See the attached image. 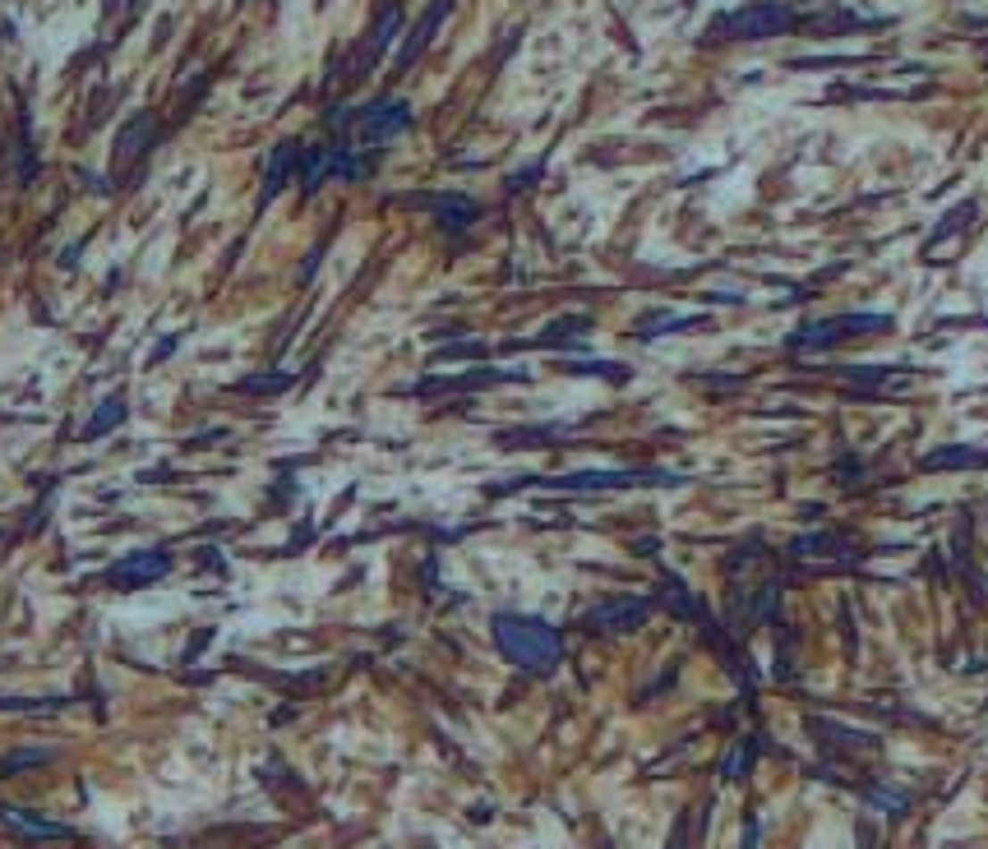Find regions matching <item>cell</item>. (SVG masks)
<instances>
[{"label":"cell","instance_id":"1","mask_svg":"<svg viewBox=\"0 0 988 849\" xmlns=\"http://www.w3.org/2000/svg\"><path fill=\"white\" fill-rule=\"evenodd\" d=\"M494 642L503 646V655H509L513 665L536 670V674H550L559 665V655H564L559 633L550 623L531 619V614H499L494 619Z\"/></svg>","mask_w":988,"mask_h":849},{"label":"cell","instance_id":"2","mask_svg":"<svg viewBox=\"0 0 988 849\" xmlns=\"http://www.w3.org/2000/svg\"><path fill=\"white\" fill-rule=\"evenodd\" d=\"M794 5L785 0H753V5H739L730 14L716 19L711 37L716 42H753V37H776V33H790L794 29Z\"/></svg>","mask_w":988,"mask_h":849},{"label":"cell","instance_id":"3","mask_svg":"<svg viewBox=\"0 0 988 849\" xmlns=\"http://www.w3.org/2000/svg\"><path fill=\"white\" fill-rule=\"evenodd\" d=\"M892 319L887 314H845V319H822V323H809L790 337V346H826V342H845V337H859V333H887Z\"/></svg>","mask_w":988,"mask_h":849},{"label":"cell","instance_id":"4","mask_svg":"<svg viewBox=\"0 0 988 849\" xmlns=\"http://www.w3.org/2000/svg\"><path fill=\"white\" fill-rule=\"evenodd\" d=\"M554 489H628V485H679L670 471H573L554 476Z\"/></svg>","mask_w":988,"mask_h":849},{"label":"cell","instance_id":"5","mask_svg":"<svg viewBox=\"0 0 988 849\" xmlns=\"http://www.w3.org/2000/svg\"><path fill=\"white\" fill-rule=\"evenodd\" d=\"M652 610H656L652 595H619V600H605L601 610H592V628H601V633H628Z\"/></svg>","mask_w":988,"mask_h":849},{"label":"cell","instance_id":"6","mask_svg":"<svg viewBox=\"0 0 988 849\" xmlns=\"http://www.w3.org/2000/svg\"><path fill=\"white\" fill-rule=\"evenodd\" d=\"M988 462V448H938V453H928V462L924 467H984Z\"/></svg>","mask_w":988,"mask_h":849},{"label":"cell","instance_id":"7","mask_svg":"<svg viewBox=\"0 0 988 849\" xmlns=\"http://www.w3.org/2000/svg\"><path fill=\"white\" fill-rule=\"evenodd\" d=\"M688 5H693V0H688Z\"/></svg>","mask_w":988,"mask_h":849}]
</instances>
